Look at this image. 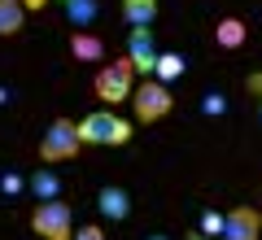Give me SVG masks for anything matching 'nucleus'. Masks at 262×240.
Wrapping results in <instances>:
<instances>
[{
  "instance_id": "1",
  "label": "nucleus",
  "mask_w": 262,
  "mask_h": 240,
  "mask_svg": "<svg viewBox=\"0 0 262 240\" xmlns=\"http://www.w3.org/2000/svg\"><path fill=\"white\" fill-rule=\"evenodd\" d=\"M75 127H79V144H114V148L131 144V122L118 118L114 110H92Z\"/></svg>"
},
{
  "instance_id": "2",
  "label": "nucleus",
  "mask_w": 262,
  "mask_h": 240,
  "mask_svg": "<svg viewBox=\"0 0 262 240\" xmlns=\"http://www.w3.org/2000/svg\"><path fill=\"white\" fill-rule=\"evenodd\" d=\"M79 127L70 118H53L44 127V140H39V162L44 166H57V162H70V157H79Z\"/></svg>"
},
{
  "instance_id": "3",
  "label": "nucleus",
  "mask_w": 262,
  "mask_h": 240,
  "mask_svg": "<svg viewBox=\"0 0 262 240\" xmlns=\"http://www.w3.org/2000/svg\"><path fill=\"white\" fill-rule=\"evenodd\" d=\"M31 231L44 240H70L75 236V210L57 197V201H39L31 210Z\"/></svg>"
},
{
  "instance_id": "4",
  "label": "nucleus",
  "mask_w": 262,
  "mask_h": 240,
  "mask_svg": "<svg viewBox=\"0 0 262 240\" xmlns=\"http://www.w3.org/2000/svg\"><path fill=\"white\" fill-rule=\"evenodd\" d=\"M96 101H105V105H122V101H131V88H136V70H131V61L122 57V61H114V66H101L96 70Z\"/></svg>"
},
{
  "instance_id": "5",
  "label": "nucleus",
  "mask_w": 262,
  "mask_h": 240,
  "mask_svg": "<svg viewBox=\"0 0 262 240\" xmlns=\"http://www.w3.org/2000/svg\"><path fill=\"white\" fill-rule=\"evenodd\" d=\"M170 105H175V96H170V88L158 83V79H144V83L131 88V110H136L140 122H162L170 114Z\"/></svg>"
},
{
  "instance_id": "6",
  "label": "nucleus",
  "mask_w": 262,
  "mask_h": 240,
  "mask_svg": "<svg viewBox=\"0 0 262 240\" xmlns=\"http://www.w3.org/2000/svg\"><path fill=\"white\" fill-rule=\"evenodd\" d=\"M127 61L136 74L153 79V66H158V44H153V31L140 27V31H127Z\"/></svg>"
},
{
  "instance_id": "7",
  "label": "nucleus",
  "mask_w": 262,
  "mask_h": 240,
  "mask_svg": "<svg viewBox=\"0 0 262 240\" xmlns=\"http://www.w3.org/2000/svg\"><path fill=\"white\" fill-rule=\"evenodd\" d=\"M262 236V214L253 205H236L223 214V240H258Z\"/></svg>"
},
{
  "instance_id": "8",
  "label": "nucleus",
  "mask_w": 262,
  "mask_h": 240,
  "mask_svg": "<svg viewBox=\"0 0 262 240\" xmlns=\"http://www.w3.org/2000/svg\"><path fill=\"white\" fill-rule=\"evenodd\" d=\"M96 210H101V219L122 223V219L131 214V197H127V188H114V184H105L101 192H96Z\"/></svg>"
},
{
  "instance_id": "9",
  "label": "nucleus",
  "mask_w": 262,
  "mask_h": 240,
  "mask_svg": "<svg viewBox=\"0 0 262 240\" xmlns=\"http://www.w3.org/2000/svg\"><path fill=\"white\" fill-rule=\"evenodd\" d=\"M70 53H75L79 61H88V66H101L105 61V39L92 35V31H75V35H70Z\"/></svg>"
},
{
  "instance_id": "10",
  "label": "nucleus",
  "mask_w": 262,
  "mask_h": 240,
  "mask_svg": "<svg viewBox=\"0 0 262 240\" xmlns=\"http://www.w3.org/2000/svg\"><path fill=\"white\" fill-rule=\"evenodd\" d=\"M122 22H127L131 31L153 27V22H158V0H122Z\"/></svg>"
},
{
  "instance_id": "11",
  "label": "nucleus",
  "mask_w": 262,
  "mask_h": 240,
  "mask_svg": "<svg viewBox=\"0 0 262 240\" xmlns=\"http://www.w3.org/2000/svg\"><path fill=\"white\" fill-rule=\"evenodd\" d=\"M66 18H70V27L75 31H92V22L101 18V5L96 0H61Z\"/></svg>"
},
{
  "instance_id": "12",
  "label": "nucleus",
  "mask_w": 262,
  "mask_h": 240,
  "mask_svg": "<svg viewBox=\"0 0 262 240\" xmlns=\"http://www.w3.org/2000/svg\"><path fill=\"white\" fill-rule=\"evenodd\" d=\"M245 39H249V31H245L241 18H219V27H214V44H219V48L232 53V48H241Z\"/></svg>"
},
{
  "instance_id": "13",
  "label": "nucleus",
  "mask_w": 262,
  "mask_h": 240,
  "mask_svg": "<svg viewBox=\"0 0 262 240\" xmlns=\"http://www.w3.org/2000/svg\"><path fill=\"white\" fill-rule=\"evenodd\" d=\"M27 192L35 197V201H57V197H61V179H57L53 170H35V175L27 179Z\"/></svg>"
},
{
  "instance_id": "14",
  "label": "nucleus",
  "mask_w": 262,
  "mask_h": 240,
  "mask_svg": "<svg viewBox=\"0 0 262 240\" xmlns=\"http://www.w3.org/2000/svg\"><path fill=\"white\" fill-rule=\"evenodd\" d=\"M184 70H188V61L179 53H158V66H153V79L158 83H175V79H184Z\"/></svg>"
},
{
  "instance_id": "15",
  "label": "nucleus",
  "mask_w": 262,
  "mask_h": 240,
  "mask_svg": "<svg viewBox=\"0 0 262 240\" xmlns=\"http://www.w3.org/2000/svg\"><path fill=\"white\" fill-rule=\"evenodd\" d=\"M27 27V9L22 0H0V35H18Z\"/></svg>"
},
{
  "instance_id": "16",
  "label": "nucleus",
  "mask_w": 262,
  "mask_h": 240,
  "mask_svg": "<svg viewBox=\"0 0 262 240\" xmlns=\"http://www.w3.org/2000/svg\"><path fill=\"white\" fill-rule=\"evenodd\" d=\"M201 236H206V240L223 236V214H219V210H206V214H201Z\"/></svg>"
},
{
  "instance_id": "17",
  "label": "nucleus",
  "mask_w": 262,
  "mask_h": 240,
  "mask_svg": "<svg viewBox=\"0 0 262 240\" xmlns=\"http://www.w3.org/2000/svg\"><path fill=\"white\" fill-rule=\"evenodd\" d=\"M201 114H206V118H219V114H227V96H223V92L201 96Z\"/></svg>"
},
{
  "instance_id": "18",
  "label": "nucleus",
  "mask_w": 262,
  "mask_h": 240,
  "mask_svg": "<svg viewBox=\"0 0 262 240\" xmlns=\"http://www.w3.org/2000/svg\"><path fill=\"white\" fill-rule=\"evenodd\" d=\"M0 192H5V197H18V192H27V179H22L18 170H5V175H0Z\"/></svg>"
},
{
  "instance_id": "19",
  "label": "nucleus",
  "mask_w": 262,
  "mask_h": 240,
  "mask_svg": "<svg viewBox=\"0 0 262 240\" xmlns=\"http://www.w3.org/2000/svg\"><path fill=\"white\" fill-rule=\"evenodd\" d=\"M70 240H105V231L96 227V223H88V227H79V231H75Z\"/></svg>"
},
{
  "instance_id": "20",
  "label": "nucleus",
  "mask_w": 262,
  "mask_h": 240,
  "mask_svg": "<svg viewBox=\"0 0 262 240\" xmlns=\"http://www.w3.org/2000/svg\"><path fill=\"white\" fill-rule=\"evenodd\" d=\"M245 88H249L253 96H262V70H258V74H249V83H245Z\"/></svg>"
},
{
  "instance_id": "21",
  "label": "nucleus",
  "mask_w": 262,
  "mask_h": 240,
  "mask_svg": "<svg viewBox=\"0 0 262 240\" xmlns=\"http://www.w3.org/2000/svg\"><path fill=\"white\" fill-rule=\"evenodd\" d=\"M48 0H22V9H44Z\"/></svg>"
},
{
  "instance_id": "22",
  "label": "nucleus",
  "mask_w": 262,
  "mask_h": 240,
  "mask_svg": "<svg viewBox=\"0 0 262 240\" xmlns=\"http://www.w3.org/2000/svg\"><path fill=\"white\" fill-rule=\"evenodd\" d=\"M9 101H13V92H9L5 83H0V105H9Z\"/></svg>"
},
{
  "instance_id": "23",
  "label": "nucleus",
  "mask_w": 262,
  "mask_h": 240,
  "mask_svg": "<svg viewBox=\"0 0 262 240\" xmlns=\"http://www.w3.org/2000/svg\"><path fill=\"white\" fill-rule=\"evenodd\" d=\"M188 240H206V236H201V231H192V236H188Z\"/></svg>"
},
{
  "instance_id": "24",
  "label": "nucleus",
  "mask_w": 262,
  "mask_h": 240,
  "mask_svg": "<svg viewBox=\"0 0 262 240\" xmlns=\"http://www.w3.org/2000/svg\"><path fill=\"white\" fill-rule=\"evenodd\" d=\"M258 122H262V96H258Z\"/></svg>"
},
{
  "instance_id": "25",
  "label": "nucleus",
  "mask_w": 262,
  "mask_h": 240,
  "mask_svg": "<svg viewBox=\"0 0 262 240\" xmlns=\"http://www.w3.org/2000/svg\"><path fill=\"white\" fill-rule=\"evenodd\" d=\"M149 240H170V236H149Z\"/></svg>"
},
{
  "instance_id": "26",
  "label": "nucleus",
  "mask_w": 262,
  "mask_h": 240,
  "mask_svg": "<svg viewBox=\"0 0 262 240\" xmlns=\"http://www.w3.org/2000/svg\"><path fill=\"white\" fill-rule=\"evenodd\" d=\"M258 197H262V192H258Z\"/></svg>"
}]
</instances>
